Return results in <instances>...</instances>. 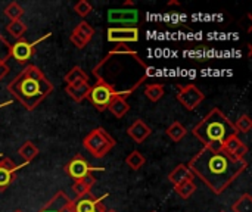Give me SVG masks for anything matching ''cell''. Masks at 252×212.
Masks as SVG:
<instances>
[{
	"label": "cell",
	"mask_w": 252,
	"mask_h": 212,
	"mask_svg": "<svg viewBox=\"0 0 252 212\" xmlns=\"http://www.w3.org/2000/svg\"><path fill=\"white\" fill-rule=\"evenodd\" d=\"M148 69L146 62L128 44H117L93 68V75L112 87L120 96L128 97L148 80Z\"/></svg>",
	"instance_id": "6da1fadb"
},
{
	"label": "cell",
	"mask_w": 252,
	"mask_h": 212,
	"mask_svg": "<svg viewBox=\"0 0 252 212\" xmlns=\"http://www.w3.org/2000/svg\"><path fill=\"white\" fill-rule=\"evenodd\" d=\"M193 177H198L214 195H221L248 168L245 159H236L221 148L204 146L188 164Z\"/></svg>",
	"instance_id": "7a4b0ae2"
},
{
	"label": "cell",
	"mask_w": 252,
	"mask_h": 212,
	"mask_svg": "<svg viewBox=\"0 0 252 212\" xmlns=\"http://www.w3.org/2000/svg\"><path fill=\"white\" fill-rule=\"evenodd\" d=\"M7 91L27 109H37L44 99L52 94L53 84L35 65H27L7 84Z\"/></svg>",
	"instance_id": "3957f363"
},
{
	"label": "cell",
	"mask_w": 252,
	"mask_h": 212,
	"mask_svg": "<svg viewBox=\"0 0 252 212\" xmlns=\"http://www.w3.org/2000/svg\"><path fill=\"white\" fill-rule=\"evenodd\" d=\"M192 134L207 148L220 149L221 145L233 134H238L233 122L221 109H211L192 130Z\"/></svg>",
	"instance_id": "277c9868"
},
{
	"label": "cell",
	"mask_w": 252,
	"mask_h": 212,
	"mask_svg": "<svg viewBox=\"0 0 252 212\" xmlns=\"http://www.w3.org/2000/svg\"><path fill=\"white\" fill-rule=\"evenodd\" d=\"M115 139L102 127L92 130L83 140L84 149L96 159L105 158L111 152V149L115 148Z\"/></svg>",
	"instance_id": "5b68a950"
},
{
	"label": "cell",
	"mask_w": 252,
	"mask_h": 212,
	"mask_svg": "<svg viewBox=\"0 0 252 212\" xmlns=\"http://www.w3.org/2000/svg\"><path fill=\"white\" fill-rule=\"evenodd\" d=\"M115 96H120V94H118L112 87H109L106 83H103L102 80H96V84L92 86L90 93H89L90 102L93 103V106H94L99 112L106 111V109H108V105L111 103V100H112Z\"/></svg>",
	"instance_id": "8992f818"
},
{
	"label": "cell",
	"mask_w": 252,
	"mask_h": 212,
	"mask_svg": "<svg viewBox=\"0 0 252 212\" xmlns=\"http://www.w3.org/2000/svg\"><path fill=\"white\" fill-rule=\"evenodd\" d=\"M177 100L179 103H182V106L188 111H193L196 109L205 99V94L195 86V84H186L183 87H180L179 93H177Z\"/></svg>",
	"instance_id": "52a82bcc"
},
{
	"label": "cell",
	"mask_w": 252,
	"mask_h": 212,
	"mask_svg": "<svg viewBox=\"0 0 252 212\" xmlns=\"http://www.w3.org/2000/svg\"><path fill=\"white\" fill-rule=\"evenodd\" d=\"M108 41L117 44L136 43L139 40V28L137 27H111L106 31Z\"/></svg>",
	"instance_id": "ba28073f"
},
{
	"label": "cell",
	"mask_w": 252,
	"mask_h": 212,
	"mask_svg": "<svg viewBox=\"0 0 252 212\" xmlns=\"http://www.w3.org/2000/svg\"><path fill=\"white\" fill-rule=\"evenodd\" d=\"M94 171H103V168H94L92 167L81 155H77L75 158H72L66 165H65V173L75 180H80L83 177H86L87 174L90 173H94Z\"/></svg>",
	"instance_id": "9c48e42d"
},
{
	"label": "cell",
	"mask_w": 252,
	"mask_h": 212,
	"mask_svg": "<svg viewBox=\"0 0 252 212\" xmlns=\"http://www.w3.org/2000/svg\"><path fill=\"white\" fill-rule=\"evenodd\" d=\"M139 21L137 9H109L108 10V22L111 24H123V27H134Z\"/></svg>",
	"instance_id": "30bf717a"
},
{
	"label": "cell",
	"mask_w": 252,
	"mask_h": 212,
	"mask_svg": "<svg viewBox=\"0 0 252 212\" xmlns=\"http://www.w3.org/2000/svg\"><path fill=\"white\" fill-rule=\"evenodd\" d=\"M94 35V28L87 24L86 21H81L71 32L69 40L71 43L77 47V49H84L93 38Z\"/></svg>",
	"instance_id": "8fae6325"
},
{
	"label": "cell",
	"mask_w": 252,
	"mask_h": 212,
	"mask_svg": "<svg viewBox=\"0 0 252 212\" xmlns=\"http://www.w3.org/2000/svg\"><path fill=\"white\" fill-rule=\"evenodd\" d=\"M38 43V41H37ZM37 43H28L27 40L21 38L10 47V58H13L18 63H27L35 49Z\"/></svg>",
	"instance_id": "7c38bea8"
},
{
	"label": "cell",
	"mask_w": 252,
	"mask_h": 212,
	"mask_svg": "<svg viewBox=\"0 0 252 212\" xmlns=\"http://www.w3.org/2000/svg\"><path fill=\"white\" fill-rule=\"evenodd\" d=\"M24 165H27V164H24ZM24 165L16 167L12 159H9V158H0V192L6 190L9 187V184L15 179L16 171L19 168H22Z\"/></svg>",
	"instance_id": "4fadbf2b"
},
{
	"label": "cell",
	"mask_w": 252,
	"mask_h": 212,
	"mask_svg": "<svg viewBox=\"0 0 252 212\" xmlns=\"http://www.w3.org/2000/svg\"><path fill=\"white\" fill-rule=\"evenodd\" d=\"M221 149H223L226 153H229V155H232L233 158H236V159H245V156H247V153H248V146L238 137V134L230 136V137L221 145Z\"/></svg>",
	"instance_id": "5bb4252c"
},
{
	"label": "cell",
	"mask_w": 252,
	"mask_h": 212,
	"mask_svg": "<svg viewBox=\"0 0 252 212\" xmlns=\"http://www.w3.org/2000/svg\"><path fill=\"white\" fill-rule=\"evenodd\" d=\"M127 134L131 140H134L136 143H143L151 134H152V130L151 127L143 121V120H136L128 128H127Z\"/></svg>",
	"instance_id": "9a60e30c"
},
{
	"label": "cell",
	"mask_w": 252,
	"mask_h": 212,
	"mask_svg": "<svg viewBox=\"0 0 252 212\" xmlns=\"http://www.w3.org/2000/svg\"><path fill=\"white\" fill-rule=\"evenodd\" d=\"M96 184V177L93 173L87 174L86 177L80 179V180H75L74 184H72V192L74 195L77 196V199H81L84 196H89L90 192H92V187Z\"/></svg>",
	"instance_id": "2e32d148"
},
{
	"label": "cell",
	"mask_w": 252,
	"mask_h": 212,
	"mask_svg": "<svg viewBox=\"0 0 252 212\" xmlns=\"http://www.w3.org/2000/svg\"><path fill=\"white\" fill-rule=\"evenodd\" d=\"M72 199L65 193V192H58V193H55L52 198H50V201L41 208V210H38L37 212H59L62 211L69 202H71Z\"/></svg>",
	"instance_id": "e0dca14e"
},
{
	"label": "cell",
	"mask_w": 252,
	"mask_h": 212,
	"mask_svg": "<svg viewBox=\"0 0 252 212\" xmlns=\"http://www.w3.org/2000/svg\"><path fill=\"white\" fill-rule=\"evenodd\" d=\"M92 84L90 83H81V84H74V86H66L65 91L66 94L75 100L77 103H81L83 100L89 99V93H90Z\"/></svg>",
	"instance_id": "ac0fdd59"
},
{
	"label": "cell",
	"mask_w": 252,
	"mask_h": 212,
	"mask_svg": "<svg viewBox=\"0 0 252 212\" xmlns=\"http://www.w3.org/2000/svg\"><path fill=\"white\" fill-rule=\"evenodd\" d=\"M108 111L115 117V118H124L127 115V112L130 111V105L127 102V97L124 96H115L111 103L108 105Z\"/></svg>",
	"instance_id": "d6986e66"
},
{
	"label": "cell",
	"mask_w": 252,
	"mask_h": 212,
	"mask_svg": "<svg viewBox=\"0 0 252 212\" xmlns=\"http://www.w3.org/2000/svg\"><path fill=\"white\" fill-rule=\"evenodd\" d=\"M108 195H103L102 198H93L92 193L89 196H84L81 199H77L74 201V211L75 212H94L96 210V205L99 202H102L103 199H106Z\"/></svg>",
	"instance_id": "ffe728a7"
},
{
	"label": "cell",
	"mask_w": 252,
	"mask_h": 212,
	"mask_svg": "<svg viewBox=\"0 0 252 212\" xmlns=\"http://www.w3.org/2000/svg\"><path fill=\"white\" fill-rule=\"evenodd\" d=\"M168 180H170L174 186H177V184H180L182 182L193 180V174L190 173V170H189V167H188L186 164H180V165H177V167L168 174Z\"/></svg>",
	"instance_id": "44dd1931"
},
{
	"label": "cell",
	"mask_w": 252,
	"mask_h": 212,
	"mask_svg": "<svg viewBox=\"0 0 252 212\" xmlns=\"http://www.w3.org/2000/svg\"><path fill=\"white\" fill-rule=\"evenodd\" d=\"M63 81L66 83V86H74V84H81V83H89V77L86 74V71L81 66H74L71 71H68V74L63 77Z\"/></svg>",
	"instance_id": "7402d4cb"
},
{
	"label": "cell",
	"mask_w": 252,
	"mask_h": 212,
	"mask_svg": "<svg viewBox=\"0 0 252 212\" xmlns=\"http://www.w3.org/2000/svg\"><path fill=\"white\" fill-rule=\"evenodd\" d=\"M165 134L170 137V140H171V142L177 143V142H182V140L186 137L188 130H186V127H185L182 122L174 121V122H173V124L165 130Z\"/></svg>",
	"instance_id": "603a6c76"
},
{
	"label": "cell",
	"mask_w": 252,
	"mask_h": 212,
	"mask_svg": "<svg viewBox=\"0 0 252 212\" xmlns=\"http://www.w3.org/2000/svg\"><path fill=\"white\" fill-rule=\"evenodd\" d=\"M18 153L24 159V164H28L38 155V148L31 140H27L21 145V148L18 149Z\"/></svg>",
	"instance_id": "cb8c5ba5"
},
{
	"label": "cell",
	"mask_w": 252,
	"mask_h": 212,
	"mask_svg": "<svg viewBox=\"0 0 252 212\" xmlns=\"http://www.w3.org/2000/svg\"><path fill=\"white\" fill-rule=\"evenodd\" d=\"M174 192L182 199H189L196 192V184H195L193 180H186V182H182L180 184L174 186Z\"/></svg>",
	"instance_id": "d4e9b609"
},
{
	"label": "cell",
	"mask_w": 252,
	"mask_h": 212,
	"mask_svg": "<svg viewBox=\"0 0 252 212\" xmlns=\"http://www.w3.org/2000/svg\"><path fill=\"white\" fill-rule=\"evenodd\" d=\"M164 94H165V89H164L162 84L155 83V84H148V86L145 87V96H146L151 102H158V100H161V99L164 97Z\"/></svg>",
	"instance_id": "484cf974"
},
{
	"label": "cell",
	"mask_w": 252,
	"mask_h": 212,
	"mask_svg": "<svg viewBox=\"0 0 252 212\" xmlns=\"http://www.w3.org/2000/svg\"><path fill=\"white\" fill-rule=\"evenodd\" d=\"M3 13H4V16H7L10 21H19V19L22 18V15H24V7H22L19 3H16V1H10V3H7V4L4 6Z\"/></svg>",
	"instance_id": "4316f807"
},
{
	"label": "cell",
	"mask_w": 252,
	"mask_h": 212,
	"mask_svg": "<svg viewBox=\"0 0 252 212\" xmlns=\"http://www.w3.org/2000/svg\"><path fill=\"white\" fill-rule=\"evenodd\" d=\"M146 162V158L139 152V151H133L127 155L126 158V164L133 170V171H139Z\"/></svg>",
	"instance_id": "83f0119b"
},
{
	"label": "cell",
	"mask_w": 252,
	"mask_h": 212,
	"mask_svg": "<svg viewBox=\"0 0 252 212\" xmlns=\"http://www.w3.org/2000/svg\"><path fill=\"white\" fill-rule=\"evenodd\" d=\"M233 212H252V196L250 193H244L233 205H232Z\"/></svg>",
	"instance_id": "f1b7e54d"
},
{
	"label": "cell",
	"mask_w": 252,
	"mask_h": 212,
	"mask_svg": "<svg viewBox=\"0 0 252 212\" xmlns=\"http://www.w3.org/2000/svg\"><path fill=\"white\" fill-rule=\"evenodd\" d=\"M6 30H7V32H9L13 38L21 40V38L24 37L25 31H27V25H25L21 19H19V21H10V22L7 24V27H6Z\"/></svg>",
	"instance_id": "f546056e"
},
{
	"label": "cell",
	"mask_w": 252,
	"mask_h": 212,
	"mask_svg": "<svg viewBox=\"0 0 252 212\" xmlns=\"http://www.w3.org/2000/svg\"><path fill=\"white\" fill-rule=\"evenodd\" d=\"M236 133H242V134H248L252 130V120L250 115H241L238 118V121L233 124Z\"/></svg>",
	"instance_id": "4dcf8cb0"
},
{
	"label": "cell",
	"mask_w": 252,
	"mask_h": 212,
	"mask_svg": "<svg viewBox=\"0 0 252 212\" xmlns=\"http://www.w3.org/2000/svg\"><path fill=\"white\" fill-rule=\"evenodd\" d=\"M74 12L81 16V18H86L87 15H90L93 12V6L87 1V0H80L74 4Z\"/></svg>",
	"instance_id": "1f68e13d"
},
{
	"label": "cell",
	"mask_w": 252,
	"mask_h": 212,
	"mask_svg": "<svg viewBox=\"0 0 252 212\" xmlns=\"http://www.w3.org/2000/svg\"><path fill=\"white\" fill-rule=\"evenodd\" d=\"M10 47L12 44L0 34V62H7L10 58Z\"/></svg>",
	"instance_id": "d6a6232c"
},
{
	"label": "cell",
	"mask_w": 252,
	"mask_h": 212,
	"mask_svg": "<svg viewBox=\"0 0 252 212\" xmlns=\"http://www.w3.org/2000/svg\"><path fill=\"white\" fill-rule=\"evenodd\" d=\"M9 71H10V68H9L7 62H0V81L9 74Z\"/></svg>",
	"instance_id": "836d02e7"
},
{
	"label": "cell",
	"mask_w": 252,
	"mask_h": 212,
	"mask_svg": "<svg viewBox=\"0 0 252 212\" xmlns=\"http://www.w3.org/2000/svg\"><path fill=\"white\" fill-rule=\"evenodd\" d=\"M59 212H75L74 211V201H71L62 211H59Z\"/></svg>",
	"instance_id": "e575fe53"
},
{
	"label": "cell",
	"mask_w": 252,
	"mask_h": 212,
	"mask_svg": "<svg viewBox=\"0 0 252 212\" xmlns=\"http://www.w3.org/2000/svg\"><path fill=\"white\" fill-rule=\"evenodd\" d=\"M106 212H117V211H114V210H106Z\"/></svg>",
	"instance_id": "d590c367"
},
{
	"label": "cell",
	"mask_w": 252,
	"mask_h": 212,
	"mask_svg": "<svg viewBox=\"0 0 252 212\" xmlns=\"http://www.w3.org/2000/svg\"><path fill=\"white\" fill-rule=\"evenodd\" d=\"M15 212H22V211H19V210H16V211H15Z\"/></svg>",
	"instance_id": "8d00e7d4"
},
{
	"label": "cell",
	"mask_w": 252,
	"mask_h": 212,
	"mask_svg": "<svg viewBox=\"0 0 252 212\" xmlns=\"http://www.w3.org/2000/svg\"><path fill=\"white\" fill-rule=\"evenodd\" d=\"M0 158H3V155H1V153H0Z\"/></svg>",
	"instance_id": "74e56055"
},
{
	"label": "cell",
	"mask_w": 252,
	"mask_h": 212,
	"mask_svg": "<svg viewBox=\"0 0 252 212\" xmlns=\"http://www.w3.org/2000/svg\"><path fill=\"white\" fill-rule=\"evenodd\" d=\"M1 106H4V105H0V108H1Z\"/></svg>",
	"instance_id": "f35d334b"
},
{
	"label": "cell",
	"mask_w": 252,
	"mask_h": 212,
	"mask_svg": "<svg viewBox=\"0 0 252 212\" xmlns=\"http://www.w3.org/2000/svg\"><path fill=\"white\" fill-rule=\"evenodd\" d=\"M220 212H226V211H220Z\"/></svg>",
	"instance_id": "ab89813d"
}]
</instances>
